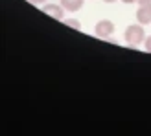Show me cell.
Returning a JSON list of instances; mask_svg holds the SVG:
<instances>
[{"instance_id": "obj_1", "label": "cell", "mask_w": 151, "mask_h": 136, "mask_svg": "<svg viewBox=\"0 0 151 136\" xmlns=\"http://www.w3.org/2000/svg\"><path fill=\"white\" fill-rule=\"evenodd\" d=\"M125 41H127L129 46H137V44H140L142 41H144V28L138 26V24L127 26V29H125Z\"/></svg>"}, {"instance_id": "obj_2", "label": "cell", "mask_w": 151, "mask_h": 136, "mask_svg": "<svg viewBox=\"0 0 151 136\" xmlns=\"http://www.w3.org/2000/svg\"><path fill=\"white\" fill-rule=\"evenodd\" d=\"M114 31V24H112L111 20H100L96 24V35L98 37H103V39H107V37L112 35Z\"/></svg>"}, {"instance_id": "obj_3", "label": "cell", "mask_w": 151, "mask_h": 136, "mask_svg": "<svg viewBox=\"0 0 151 136\" xmlns=\"http://www.w3.org/2000/svg\"><path fill=\"white\" fill-rule=\"evenodd\" d=\"M63 9H65L63 6H57V4H46L42 11H44V13H48L50 17L57 19V20H63V13H65Z\"/></svg>"}, {"instance_id": "obj_4", "label": "cell", "mask_w": 151, "mask_h": 136, "mask_svg": "<svg viewBox=\"0 0 151 136\" xmlns=\"http://www.w3.org/2000/svg\"><path fill=\"white\" fill-rule=\"evenodd\" d=\"M137 19H138L140 24H149L151 22V4L140 6V9L137 11Z\"/></svg>"}, {"instance_id": "obj_5", "label": "cell", "mask_w": 151, "mask_h": 136, "mask_svg": "<svg viewBox=\"0 0 151 136\" xmlns=\"http://www.w3.org/2000/svg\"><path fill=\"white\" fill-rule=\"evenodd\" d=\"M61 6L66 11H78V9H81L83 0H61Z\"/></svg>"}, {"instance_id": "obj_6", "label": "cell", "mask_w": 151, "mask_h": 136, "mask_svg": "<svg viewBox=\"0 0 151 136\" xmlns=\"http://www.w3.org/2000/svg\"><path fill=\"white\" fill-rule=\"evenodd\" d=\"M65 24L70 26V28H74V29H81L79 20H76V19H65Z\"/></svg>"}, {"instance_id": "obj_7", "label": "cell", "mask_w": 151, "mask_h": 136, "mask_svg": "<svg viewBox=\"0 0 151 136\" xmlns=\"http://www.w3.org/2000/svg\"><path fill=\"white\" fill-rule=\"evenodd\" d=\"M146 50L151 52V37H147V41H146Z\"/></svg>"}, {"instance_id": "obj_8", "label": "cell", "mask_w": 151, "mask_h": 136, "mask_svg": "<svg viewBox=\"0 0 151 136\" xmlns=\"http://www.w3.org/2000/svg\"><path fill=\"white\" fill-rule=\"evenodd\" d=\"M138 4L140 6H147V4H151V0H138Z\"/></svg>"}, {"instance_id": "obj_9", "label": "cell", "mask_w": 151, "mask_h": 136, "mask_svg": "<svg viewBox=\"0 0 151 136\" xmlns=\"http://www.w3.org/2000/svg\"><path fill=\"white\" fill-rule=\"evenodd\" d=\"M29 2H33V4H42V2H46V0H29Z\"/></svg>"}, {"instance_id": "obj_10", "label": "cell", "mask_w": 151, "mask_h": 136, "mask_svg": "<svg viewBox=\"0 0 151 136\" xmlns=\"http://www.w3.org/2000/svg\"><path fill=\"white\" fill-rule=\"evenodd\" d=\"M122 2H125V4H133V2H138V0H122Z\"/></svg>"}, {"instance_id": "obj_11", "label": "cell", "mask_w": 151, "mask_h": 136, "mask_svg": "<svg viewBox=\"0 0 151 136\" xmlns=\"http://www.w3.org/2000/svg\"><path fill=\"white\" fill-rule=\"evenodd\" d=\"M103 2H109L111 4V2H116V0H103Z\"/></svg>"}]
</instances>
